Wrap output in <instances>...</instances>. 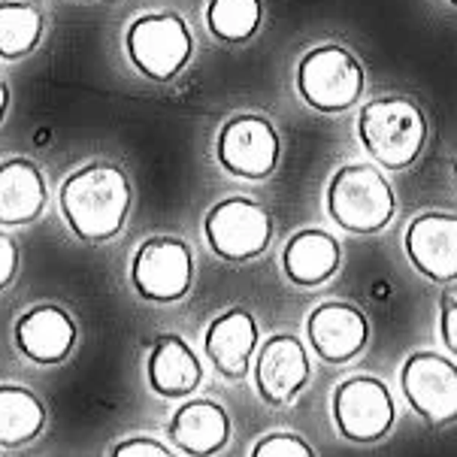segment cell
Listing matches in <instances>:
<instances>
[{
  "label": "cell",
  "mask_w": 457,
  "mask_h": 457,
  "mask_svg": "<svg viewBox=\"0 0 457 457\" xmlns=\"http://www.w3.org/2000/svg\"><path fill=\"white\" fill-rule=\"evenodd\" d=\"M252 457H315V448L294 430H273L252 445Z\"/></svg>",
  "instance_id": "cell-23"
},
{
  "label": "cell",
  "mask_w": 457,
  "mask_h": 457,
  "mask_svg": "<svg viewBox=\"0 0 457 457\" xmlns=\"http://www.w3.org/2000/svg\"><path fill=\"white\" fill-rule=\"evenodd\" d=\"M358 139L382 170H406L428 145V119L415 100L378 97L358 115Z\"/></svg>",
  "instance_id": "cell-2"
},
{
  "label": "cell",
  "mask_w": 457,
  "mask_h": 457,
  "mask_svg": "<svg viewBox=\"0 0 457 457\" xmlns=\"http://www.w3.org/2000/svg\"><path fill=\"white\" fill-rule=\"evenodd\" d=\"M49 206L43 170L30 158L0 161V228H28Z\"/></svg>",
  "instance_id": "cell-18"
},
{
  "label": "cell",
  "mask_w": 457,
  "mask_h": 457,
  "mask_svg": "<svg viewBox=\"0 0 457 457\" xmlns=\"http://www.w3.org/2000/svg\"><path fill=\"white\" fill-rule=\"evenodd\" d=\"M49 409L25 385L0 382V448H25L43 436Z\"/></svg>",
  "instance_id": "cell-20"
},
{
  "label": "cell",
  "mask_w": 457,
  "mask_h": 457,
  "mask_svg": "<svg viewBox=\"0 0 457 457\" xmlns=\"http://www.w3.org/2000/svg\"><path fill=\"white\" fill-rule=\"evenodd\" d=\"M261 0H209L206 25L221 43H249L261 30Z\"/></svg>",
  "instance_id": "cell-22"
},
{
  "label": "cell",
  "mask_w": 457,
  "mask_h": 457,
  "mask_svg": "<svg viewBox=\"0 0 457 457\" xmlns=\"http://www.w3.org/2000/svg\"><path fill=\"white\" fill-rule=\"evenodd\" d=\"M206 358L215 373L228 382H243L252 370V361L261 348L258 319L243 306H230L228 312L215 315L204 337Z\"/></svg>",
  "instance_id": "cell-15"
},
{
  "label": "cell",
  "mask_w": 457,
  "mask_h": 457,
  "mask_svg": "<svg viewBox=\"0 0 457 457\" xmlns=\"http://www.w3.org/2000/svg\"><path fill=\"white\" fill-rule=\"evenodd\" d=\"M134 206L128 173L110 161H91L61 182V215L76 239L91 245L110 243L125 230Z\"/></svg>",
  "instance_id": "cell-1"
},
{
  "label": "cell",
  "mask_w": 457,
  "mask_h": 457,
  "mask_svg": "<svg viewBox=\"0 0 457 457\" xmlns=\"http://www.w3.org/2000/svg\"><path fill=\"white\" fill-rule=\"evenodd\" d=\"M330 415L339 436L358 445H373L394 428V394L376 376H348L330 397Z\"/></svg>",
  "instance_id": "cell-8"
},
{
  "label": "cell",
  "mask_w": 457,
  "mask_h": 457,
  "mask_svg": "<svg viewBox=\"0 0 457 457\" xmlns=\"http://www.w3.org/2000/svg\"><path fill=\"white\" fill-rule=\"evenodd\" d=\"M130 285L149 303H179L195 285V252L182 237H149L130 261Z\"/></svg>",
  "instance_id": "cell-6"
},
{
  "label": "cell",
  "mask_w": 457,
  "mask_h": 457,
  "mask_svg": "<svg viewBox=\"0 0 457 457\" xmlns=\"http://www.w3.org/2000/svg\"><path fill=\"white\" fill-rule=\"evenodd\" d=\"M209 249L228 263H249L273 243V215L252 197H224L204 219Z\"/></svg>",
  "instance_id": "cell-7"
},
{
  "label": "cell",
  "mask_w": 457,
  "mask_h": 457,
  "mask_svg": "<svg viewBox=\"0 0 457 457\" xmlns=\"http://www.w3.org/2000/svg\"><path fill=\"white\" fill-rule=\"evenodd\" d=\"M6 110H10V85L0 76V125H4V119H6Z\"/></svg>",
  "instance_id": "cell-27"
},
{
  "label": "cell",
  "mask_w": 457,
  "mask_h": 457,
  "mask_svg": "<svg viewBox=\"0 0 457 457\" xmlns=\"http://www.w3.org/2000/svg\"><path fill=\"white\" fill-rule=\"evenodd\" d=\"M21 270V252H19V243L0 230V294L6 288H12L15 276Z\"/></svg>",
  "instance_id": "cell-25"
},
{
  "label": "cell",
  "mask_w": 457,
  "mask_h": 457,
  "mask_svg": "<svg viewBox=\"0 0 457 457\" xmlns=\"http://www.w3.org/2000/svg\"><path fill=\"white\" fill-rule=\"evenodd\" d=\"M328 212L345 234L373 237L394 221L397 197L376 164L354 161L333 173L328 185Z\"/></svg>",
  "instance_id": "cell-3"
},
{
  "label": "cell",
  "mask_w": 457,
  "mask_h": 457,
  "mask_svg": "<svg viewBox=\"0 0 457 457\" xmlns=\"http://www.w3.org/2000/svg\"><path fill=\"white\" fill-rule=\"evenodd\" d=\"M363 64L339 43H324L306 52L297 67V91L315 112L337 115L352 110L363 95Z\"/></svg>",
  "instance_id": "cell-4"
},
{
  "label": "cell",
  "mask_w": 457,
  "mask_h": 457,
  "mask_svg": "<svg viewBox=\"0 0 457 457\" xmlns=\"http://www.w3.org/2000/svg\"><path fill=\"white\" fill-rule=\"evenodd\" d=\"M439 337H443L448 354L457 358V297H445L439 306Z\"/></svg>",
  "instance_id": "cell-26"
},
{
  "label": "cell",
  "mask_w": 457,
  "mask_h": 457,
  "mask_svg": "<svg viewBox=\"0 0 457 457\" xmlns=\"http://www.w3.org/2000/svg\"><path fill=\"white\" fill-rule=\"evenodd\" d=\"M145 382L164 400H191L204 382V363L188 339L179 333H161L145 352Z\"/></svg>",
  "instance_id": "cell-17"
},
{
  "label": "cell",
  "mask_w": 457,
  "mask_h": 457,
  "mask_svg": "<svg viewBox=\"0 0 457 457\" xmlns=\"http://www.w3.org/2000/svg\"><path fill=\"white\" fill-rule=\"evenodd\" d=\"M454 176H457V161H454Z\"/></svg>",
  "instance_id": "cell-29"
},
{
  "label": "cell",
  "mask_w": 457,
  "mask_h": 457,
  "mask_svg": "<svg viewBox=\"0 0 457 457\" xmlns=\"http://www.w3.org/2000/svg\"><path fill=\"white\" fill-rule=\"evenodd\" d=\"M43 12L25 0H0V58H28L43 40Z\"/></svg>",
  "instance_id": "cell-21"
},
{
  "label": "cell",
  "mask_w": 457,
  "mask_h": 457,
  "mask_svg": "<svg viewBox=\"0 0 457 457\" xmlns=\"http://www.w3.org/2000/svg\"><path fill=\"white\" fill-rule=\"evenodd\" d=\"M448 4H452V6H457V0H448Z\"/></svg>",
  "instance_id": "cell-28"
},
{
  "label": "cell",
  "mask_w": 457,
  "mask_h": 457,
  "mask_svg": "<svg viewBox=\"0 0 457 457\" xmlns=\"http://www.w3.org/2000/svg\"><path fill=\"white\" fill-rule=\"evenodd\" d=\"M215 158L230 176L261 182L276 173L282 161V139L270 119L239 112L224 121L215 137Z\"/></svg>",
  "instance_id": "cell-9"
},
{
  "label": "cell",
  "mask_w": 457,
  "mask_h": 457,
  "mask_svg": "<svg viewBox=\"0 0 457 457\" xmlns=\"http://www.w3.org/2000/svg\"><path fill=\"white\" fill-rule=\"evenodd\" d=\"M409 263L430 282H457V215L421 212L403 234Z\"/></svg>",
  "instance_id": "cell-14"
},
{
  "label": "cell",
  "mask_w": 457,
  "mask_h": 457,
  "mask_svg": "<svg viewBox=\"0 0 457 457\" xmlns=\"http://www.w3.org/2000/svg\"><path fill=\"white\" fill-rule=\"evenodd\" d=\"M400 388L412 412L430 428L457 421V361L439 352L409 354L400 370Z\"/></svg>",
  "instance_id": "cell-10"
},
{
  "label": "cell",
  "mask_w": 457,
  "mask_h": 457,
  "mask_svg": "<svg viewBox=\"0 0 457 457\" xmlns=\"http://www.w3.org/2000/svg\"><path fill=\"white\" fill-rule=\"evenodd\" d=\"M110 457H176L173 448L154 436H125L110 448Z\"/></svg>",
  "instance_id": "cell-24"
},
{
  "label": "cell",
  "mask_w": 457,
  "mask_h": 457,
  "mask_svg": "<svg viewBox=\"0 0 457 457\" xmlns=\"http://www.w3.org/2000/svg\"><path fill=\"white\" fill-rule=\"evenodd\" d=\"M12 343L37 367H58L70 361L79 343V328L73 315L58 303H37L21 312L12 324Z\"/></svg>",
  "instance_id": "cell-13"
},
{
  "label": "cell",
  "mask_w": 457,
  "mask_h": 457,
  "mask_svg": "<svg viewBox=\"0 0 457 457\" xmlns=\"http://www.w3.org/2000/svg\"><path fill=\"white\" fill-rule=\"evenodd\" d=\"M167 439L188 457H212L230 443V415L219 400L191 397L167 418Z\"/></svg>",
  "instance_id": "cell-16"
},
{
  "label": "cell",
  "mask_w": 457,
  "mask_h": 457,
  "mask_svg": "<svg viewBox=\"0 0 457 457\" xmlns=\"http://www.w3.org/2000/svg\"><path fill=\"white\" fill-rule=\"evenodd\" d=\"M312 361L303 339L294 333H270L254 354V388L267 406L285 409L306 391Z\"/></svg>",
  "instance_id": "cell-11"
},
{
  "label": "cell",
  "mask_w": 457,
  "mask_h": 457,
  "mask_svg": "<svg viewBox=\"0 0 457 457\" xmlns=\"http://www.w3.org/2000/svg\"><path fill=\"white\" fill-rule=\"evenodd\" d=\"M306 343L315 358L324 363H348L361 358L363 348L370 345V321L363 309L343 300H328L319 303L306 319Z\"/></svg>",
  "instance_id": "cell-12"
},
{
  "label": "cell",
  "mask_w": 457,
  "mask_h": 457,
  "mask_svg": "<svg viewBox=\"0 0 457 457\" xmlns=\"http://www.w3.org/2000/svg\"><path fill=\"white\" fill-rule=\"evenodd\" d=\"M343 267L339 239L319 228L297 230L282 249V273L297 288H319Z\"/></svg>",
  "instance_id": "cell-19"
},
{
  "label": "cell",
  "mask_w": 457,
  "mask_h": 457,
  "mask_svg": "<svg viewBox=\"0 0 457 457\" xmlns=\"http://www.w3.org/2000/svg\"><path fill=\"white\" fill-rule=\"evenodd\" d=\"M128 58L143 76L152 82H170L188 67L195 55V37L176 12H152L139 15L128 28L125 37Z\"/></svg>",
  "instance_id": "cell-5"
}]
</instances>
